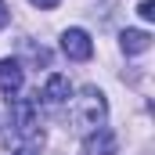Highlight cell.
I'll list each match as a JSON object with an SVG mask.
<instances>
[{
    "instance_id": "obj_1",
    "label": "cell",
    "mask_w": 155,
    "mask_h": 155,
    "mask_svg": "<svg viewBox=\"0 0 155 155\" xmlns=\"http://www.w3.org/2000/svg\"><path fill=\"white\" fill-rule=\"evenodd\" d=\"M72 123L79 134H94L108 123V97L97 87H83L72 97Z\"/></svg>"
},
{
    "instance_id": "obj_2",
    "label": "cell",
    "mask_w": 155,
    "mask_h": 155,
    "mask_svg": "<svg viewBox=\"0 0 155 155\" xmlns=\"http://www.w3.org/2000/svg\"><path fill=\"white\" fill-rule=\"evenodd\" d=\"M11 126L18 137H40V97H11Z\"/></svg>"
},
{
    "instance_id": "obj_3",
    "label": "cell",
    "mask_w": 155,
    "mask_h": 155,
    "mask_svg": "<svg viewBox=\"0 0 155 155\" xmlns=\"http://www.w3.org/2000/svg\"><path fill=\"white\" fill-rule=\"evenodd\" d=\"M61 51H65V58H72V61H87L90 54H94V40L87 29H65L61 33Z\"/></svg>"
},
{
    "instance_id": "obj_4",
    "label": "cell",
    "mask_w": 155,
    "mask_h": 155,
    "mask_svg": "<svg viewBox=\"0 0 155 155\" xmlns=\"http://www.w3.org/2000/svg\"><path fill=\"white\" fill-rule=\"evenodd\" d=\"M25 87V69L18 58H0V94L7 97H18Z\"/></svg>"
},
{
    "instance_id": "obj_5",
    "label": "cell",
    "mask_w": 155,
    "mask_h": 155,
    "mask_svg": "<svg viewBox=\"0 0 155 155\" xmlns=\"http://www.w3.org/2000/svg\"><path fill=\"white\" fill-rule=\"evenodd\" d=\"M36 97L43 101V105H54V108H58V105H65V101L72 97V83H69V76L51 72V76H47V83H43V90H40Z\"/></svg>"
},
{
    "instance_id": "obj_6",
    "label": "cell",
    "mask_w": 155,
    "mask_h": 155,
    "mask_svg": "<svg viewBox=\"0 0 155 155\" xmlns=\"http://www.w3.org/2000/svg\"><path fill=\"white\" fill-rule=\"evenodd\" d=\"M79 155H116V134L108 126H101L94 134H83V152Z\"/></svg>"
},
{
    "instance_id": "obj_7",
    "label": "cell",
    "mask_w": 155,
    "mask_h": 155,
    "mask_svg": "<svg viewBox=\"0 0 155 155\" xmlns=\"http://www.w3.org/2000/svg\"><path fill=\"white\" fill-rule=\"evenodd\" d=\"M119 47H123V54H144L152 47V33H144V29H123L119 33Z\"/></svg>"
},
{
    "instance_id": "obj_8",
    "label": "cell",
    "mask_w": 155,
    "mask_h": 155,
    "mask_svg": "<svg viewBox=\"0 0 155 155\" xmlns=\"http://www.w3.org/2000/svg\"><path fill=\"white\" fill-rule=\"evenodd\" d=\"M40 144H43V137H33L29 144H22V148H18L15 155H40Z\"/></svg>"
},
{
    "instance_id": "obj_9",
    "label": "cell",
    "mask_w": 155,
    "mask_h": 155,
    "mask_svg": "<svg viewBox=\"0 0 155 155\" xmlns=\"http://www.w3.org/2000/svg\"><path fill=\"white\" fill-rule=\"evenodd\" d=\"M137 15H141L144 22H152V18H155V4H152V0H141V4H137Z\"/></svg>"
},
{
    "instance_id": "obj_10",
    "label": "cell",
    "mask_w": 155,
    "mask_h": 155,
    "mask_svg": "<svg viewBox=\"0 0 155 155\" xmlns=\"http://www.w3.org/2000/svg\"><path fill=\"white\" fill-rule=\"evenodd\" d=\"M29 4H33V7H40V11H51V7H58L61 0H29Z\"/></svg>"
},
{
    "instance_id": "obj_11",
    "label": "cell",
    "mask_w": 155,
    "mask_h": 155,
    "mask_svg": "<svg viewBox=\"0 0 155 155\" xmlns=\"http://www.w3.org/2000/svg\"><path fill=\"white\" fill-rule=\"evenodd\" d=\"M7 22H11V7H7V4H4V0H0V29H4V25H7Z\"/></svg>"
}]
</instances>
